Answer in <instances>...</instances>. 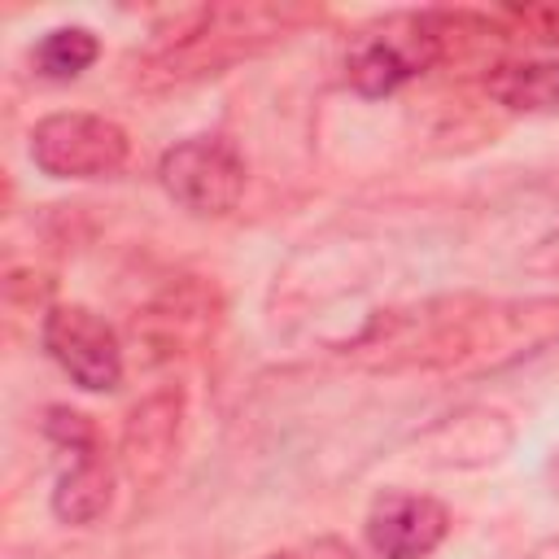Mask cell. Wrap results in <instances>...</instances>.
I'll return each mask as SVG.
<instances>
[{"instance_id": "cell-2", "label": "cell", "mask_w": 559, "mask_h": 559, "mask_svg": "<svg viewBox=\"0 0 559 559\" xmlns=\"http://www.w3.org/2000/svg\"><path fill=\"white\" fill-rule=\"evenodd\" d=\"M314 13L301 4H201L148 48L140 61L144 87H179L205 74H218L236 66L240 57H253L284 35H293Z\"/></svg>"}, {"instance_id": "cell-5", "label": "cell", "mask_w": 559, "mask_h": 559, "mask_svg": "<svg viewBox=\"0 0 559 559\" xmlns=\"http://www.w3.org/2000/svg\"><path fill=\"white\" fill-rule=\"evenodd\" d=\"M157 179L170 192V201H179L188 214L223 218L240 205L249 175H245V157L236 153L231 140L192 135V140H179L175 148L162 153Z\"/></svg>"}, {"instance_id": "cell-3", "label": "cell", "mask_w": 559, "mask_h": 559, "mask_svg": "<svg viewBox=\"0 0 559 559\" xmlns=\"http://www.w3.org/2000/svg\"><path fill=\"white\" fill-rule=\"evenodd\" d=\"M454 44V17L450 9L432 13H397L384 17L349 39L345 52V79L362 96H389L402 83L432 70Z\"/></svg>"}, {"instance_id": "cell-16", "label": "cell", "mask_w": 559, "mask_h": 559, "mask_svg": "<svg viewBox=\"0 0 559 559\" xmlns=\"http://www.w3.org/2000/svg\"><path fill=\"white\" fill-rule=\"evenodd\" d=\"M528 266H537V271H559V236L542 240V245L528 253Z\"/></svg>"}, {"instance_id": "cell-7", "label": "cell", "mask_w": 559, "mask_h": 559, "mask_svg": "<svg viewBox=\"0 0 559 559\" xmlns=\"http://www.w3.org/2000/svg\"><path fill=\"white\" fill-rule=\"evenodd\" d=\"M44 349L87 393H109L122 384V341L87 306H52L44 314Z\"/></svg>"}, {"instance_id": "cell-11", "label": "cell", "mask_w": 559, "mask_h": 559, "mask_svg": "<svg viewBox=\"0 0 559 559\" xmlns=\"http://www.w3.org/2000/svg\"><path fill=\"white\" fill-rule=\"evenodd\" d=\"M109 498H114V472H109V459H105L100 441H92L83 450H70V467L57 476V489H52L57 520L96 524L109 511Z\"/></svg>"}, {"instance_id": "cell-4", "label": "cell", "mask_w": 559, "mask_h": 559, "mask_svg": "<svg viewBox=\"0 0 559 559\" xmlns=\"http://www.w3.org/2000/svg\"><path fill=\"white\" fill-rule=\"evenodd\" d=\"M31 157L52 179H109L127 166L131 140L105 114L66 109V114H48L35 122Z\"/></svg>"}, {"instance_id": "cell-12", "label": "cell", "mask_w": 559, "mask_h": 559, "mask_svg": "<svg viewBox=\"0 0 559 559\" xmlns=\"http://www.w3.org/2000/svg\"><path fill=\"white\" fill-rule=\"evenodd\" d=\"M485 92L511 114H559V57L498 61L485 74Z\"/></svg>"}, {"instance_id": "cell-15", "label": "cell", "mask_w": 559, "mask_h": 559, "mask_svg": "<svg viewBox=\"0 0 559 559\" xmlns=\"http://www.w3.org/2000/svg\"><path fill=\"white\" fill-rule=\"evenodd\" d=\"M266 559H358V555L345 542H336V537H319V542H310L301 550H275Z\"/></svg>"}, {"instance_id": "cell-17", "label": "cell", "mask_w": 559, "mask_h": 559, "mask_svg": "<svg viewBox=\"0 0 559 559\" xmlns=\"http://www.w3.org/2000/svg\"><path fill=\"white\" fill-rule=\"evenodd\" d=\"M550 472H555V480H559V459H555V467H550Z\"/></svg>"}, {"instance_id": "cell-1", "label": "cell", "mask_w": 559, "mask_h": 559, "mask_svg": "<svg viewBox=\"0 0 559 559\" xmlns=\"http://www.w3.org/2000/svg\"><path fill=\"white\" fill-rule=\"evenodd\" d=\"M550 336H559V297H441L371 319L345 349L376 371H476L533 354Z\"/></svg>"}, {"instance_id": "cell-10", "label": "cell", "mask_w": 559, "mask_h": 559, "mask_svg": "<svg viewBox=\"0 0 559 559\" xmlns=\"http://www.w3.org/2000/svg\"><path fill=\"white\" fill-rule=\"evenodd\" d=\"M507 445H511L507 415L485 411V406L445 415L437 428H428L419 437L424 463H432V467H485V463L502 459Z\"/></svg>"}, {"instance_id": "cell-14", "label": "cell", "mask_w": 559, "mask_h": 559, "mask_svg": "<svg viewBox=\"0 0 559 559\" xmlns=\"http://www.w3.org/2000/svg\"><path fill=\"white\" fill-rule=\"evenodd\" d=\"M498 22L507 26V35H524L559 48V4H515V9H502Z\"/></svg>"}, {"instance_id": "cell-9", "label": "cell", "mask_w": 559, "mask_h": 559, "mask_svg": "<svg viewBox=\"0 0 559 559\" xmlns=\"http://www.w3.org/2000/svg\"><path fill=\"white\" fill-rule=\"evenodd\" d=\"M445 533H450V511L428 493L393 489L367 515V546L380 559H428L445 542Z\"/></svg>"}, {"instance_id": "cell-13", "label": "cell", "mask_w": 559, "mask_h": 559, "mask_svg": "<svg viewBox=\"0 0 559 559\" xmlns=\"http://www.w3.org/2000/svg\"><path fill=\"white\" fill-rule=\"evenodd\" d=\"M100 57V44L87 26H57L35 44V66L44 79H74Z\"/></svg>"}, {"instance_id": "cell-8", "label": "cell", "mask_w": 559, "mask_h": 559, "mask_svg": "<svg viewBox=\"0 0 559 559\" xmlns=\"http://www.w3.org/2000/svg\"><path fill=\"white\" fill-rule=\"evenodd\" d=\"M179 432H183V389L179 384L153 389L148 397H140L131 406V415L122 424L118 459L140 489H153L157 480H166V472L175 467Z\"/></svg>"}, {"instance_id": "cell-6", "label": "cell", "mask_w": 559, "mask_h": 559, "mask_svg": "<svg viewBox=\"0 0 559 559\" xmlns=\"http://www.w3.org/2000/svg\"><path fill=\"white\" fill-rule=\"evenodd\" d=\"M218 314H223L218 288L205 284L201 275H179L135 314L131 332L148 362H175L205 349V341H214Z\"/></svg>"}]
</instances>
